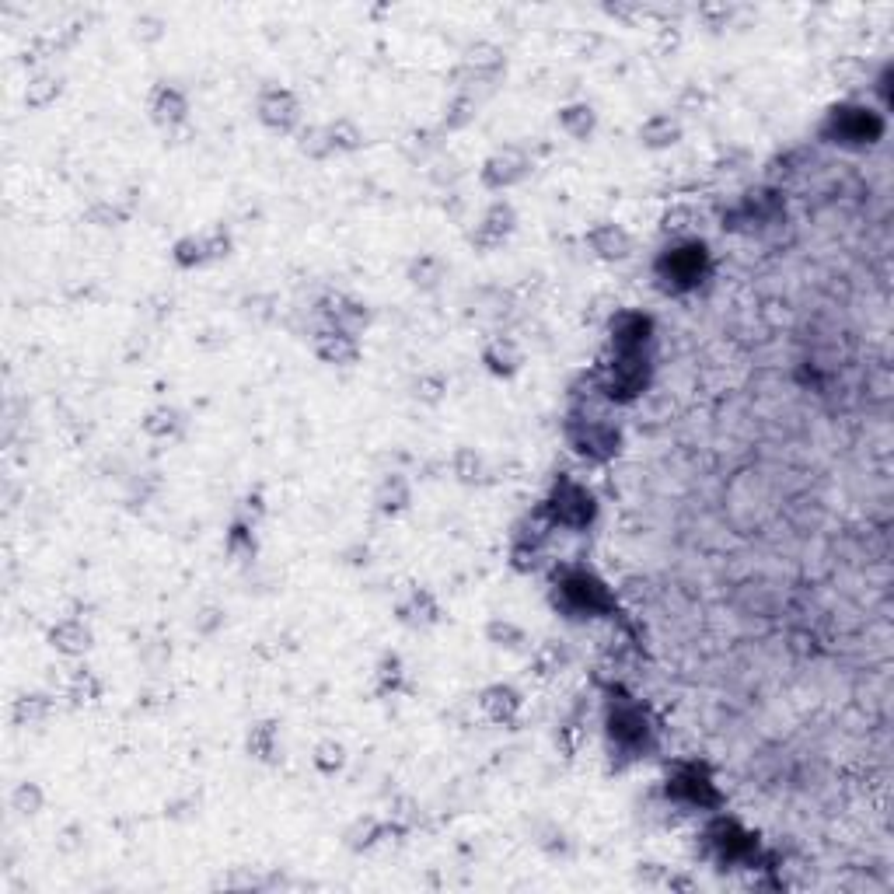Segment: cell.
Segmentation results:
<instances>
[{
  "instance_id": "1",
  "label": "cell",
  "mask_w": 894,
  "mask_h": 894,
  "mask_svg": "<svg viewBox=\"0 0 894 894\" xmlns=\"http://www.w3.org/2000/svg\"><path fill=\"white\" fill-rule=\"evenodd\" d=\"M605 737L612 758H619L622 765L640 762V758H647L657 748V730L650 723L647 709L626 692H608Z\"/></svg>"
},
{
  "instance_id": "2",
  "label": "cell",
  "mask_w": 894,
  "mask_h": 894,
  "mask_svg": "<svg viewBox=\"0 0 894 894\" xmlns=\"http://www.w3.org/2000/svg\"><path fill=\"white\" fill-rule=\"evenodd\" d=\"M552 605L566 619H601L615 612V594L587 566H563L552 580Z\"/></svg>"
},
{
  "instance_id": "3",
  "label": "cell",
  "mask_w": 894,
  "mask_h": 894,
  "mask_svg": "<svg viewBox=\"0 0 894 894\" xmlns=\"http://www.w3.org/2000/svg\"><path fill=\"white\" fill-rule=\"evenodd\" d=\"M818 133H821L825 144L860 151V147L881 144L884 133H888V119H884L881 109H867V105L842 102V105H832V109H828V116L821 119Z\"/></svg>"
},
{
  "instance_id": "4",
  "label": "cell",
  "mask_w": 894,
  "mask_h": 894,
  "mask_svg": "<svg viewBox=\"0 0 894 894\" xmlns=\"http://www.w3.org/2000/svg\"><path fill=\"white\" fill-rule=\"evenodd\" d=\"M563 434L566 444L573 447V454L594 461V465H605V461H612L622 451V430L598 409H570Z\"/></svg>"
},
{
  "instance_id": "5",
  "label": "cell",
  "mask_w": 894,
  "mask_h": 894,
  "mask_svg": "<svg viewBox=\"0 0 894 894\" xmlns=\"http://www.w3.org/2000/svg\"><path fill=\"white\" fill-rule=\"evenodd\" d=\"M598 378H601L605 402L629 406V402H636L650 388L654 357H650V350H612L605 364H601Z\"/></svg>"
},
{
  "instance_id": "6",
  "label": "cell",
  "mask_w": 894,
  "mask_h": 894,
  "mask_svg": "<svg viewBox=\"0 0 894 894\" xmlns=\"http://www.w3.org/2000/svg\"><path fill=\"white\" fill-rule=\"evenodd\" d=\"M713 269V259H709V248L702 245L699 238H681L674 245L664 248L654 262V276L661 280L664 290L671 294H688L695 290Z\"/></svg>"
},
{
  "instance_id": "7",
  "label": "cell",
  "mask_w": 894,
  "mask_h": 894,
  "mask_svg": "<svg viewBox=\"0 0 894 894\" xmlns=\"http://www.w3.org/2000/svg\"><path fill=\"white\" fill-rule=\"evenodd\" d=\"M538 510H542L552 528L587 531L594 524V517H598V500H594V493L584 482L570 479V475H559L552 493L545 496V503Z\"/></svg>"
},
{
  "instance_id": "8",
  "label": "cell",
  "mask_w": 894,
  "mask_h": 894,
  "mask_svg": "<svg viewBox=\"0 0 894 894\" xmlns=\"http://www.w3.org/2000/svg\"><path fill=\"white\" fill-rule=\"evenodd\" d=\"M664 797L685 811H716L723 804L713 776L702 762H674L664 779Z\"/></svg>"
},
{
  "instance_id": "9",
  "label": "cell",
  "mask_w": 894,
  "mask_h": 894,
  "mask_svg": "<svg viewBox=\"0 0 894 894\" xmlns=\"http://www.w3.org/2000/svg\"><path fill=\"white\" fill-rule=\"evenodd\" d=\"M706 856L720 867H755L758 863V839L737 818H713L702 832Z\"/></svg>"
},
{
  "instance_id": "10",
  "label": "cell",
  "mask_w": 894,
  "mask_h": 894,
  "mask_svg": "<svg viewBox=\"0 0 894 894\" xmlns=\"http://www.w3.org/2000/svg\"><path fill=\"white\" fill-rule=\"evenodd\" d=\"M531 175V158L524 147H503L493 158L482 165V186L493 189V193H503V189L517 186Z\"/></svg>"
},
{
  "instance_id": "11",
  "label": "cell",
  "mask_w": 894,
  "mask_h": 894,
  "mask_svg": "<svg viewBox=\"0 0 894 894\" xmlns=\"http://www.w3.org/2000/svg\"><path fill=\"white\" fill-rule=\"evenodd\" d=\"M227 248H231V238L217 227V231H203V234H189V238H182L179 245H175L172 259L179 262L182 269H200V266H210V262L224 259Z\"/></svg>"
},
{
  "instance_id": "12",
  "label": "cell",
  "mask_w": 894,
  "mask_h": 894,
  "mask_svg": "<svg viewBox=\"0 0 894 894\" xmlns=\"http://www.w3.org/2000/svg\"><path fill=\"white\" fill-rule=\"evenodd\" d=\"M255 112H259L262 126H269L273 133H290L297 123H301V102H297V95L287 88H266L259 95Z\"/></svg>"
},
{
  "instance_id": "13",
  "label": "cell",
  "mask_w": 894,
  "mask_h": 894,
  "mask_svg": "<svg viewBox=\"0 0 894 894\" xmlns=\"http://www.w3.org/2000/svg\"><path fill=\"white\" fill-rule=\"evenodd\" d=\"M608 332H612V350H650L654 343V318L643 315V311H615L612 322H608Z\"/></svg>"
},
{
  "instance_id": "14",
  "label": "cell",
  "mask_w": 894,
  "mask_h": 894,
  "mask_svg": "<svg viewBox=\"0 0 894 894\" xmlns=\"http://www.w3.org/2000/svg\"><path fill=\"white\" fill-rule=\"evenodd\" d=\"M779 214H783V200H779V193L762 189V193H748L730 214H723V224L727 227H744V224L765 227V224L779 221Z\"/></svg>"
},
{
  "instance_id": "15",
  "label": "cell",
  "mask_w": 894,
  "mask_h": 894,
  "mask_svg": "<svg viewBox=\"0 0 894 894\" xmlns=\"http://www.w3.org/2000/svg\"><path fill=\"white\" fill-rule=\"evenodd\" d=\"M514 227H517L514 207L500 200V203H493V207H489L486 214H482V221L475 224V231L468 234V241H472V245L479 248V252H493V248H500L503 241H507L510 234H514Z\"/></svg>"
},
{
  "instance_id": "16",
  "label": "cell",
  "mask_w": 894,
  "mask_h": 894,
  "mask_svg": "<svg viewBox=\"0 0 894 894\" xmlns=\"http://www.w3.org/2000/svg\"><path fill=\"white\" fill-rule=\"evenodd\" d=\"M507 60H503V49L489 46V42H479V46L468 49V56L461 60L458 77L465 84H493L496 77L503 74Z\"/></svg>"
},
{
  "instance_id": "17",
  "label": "cell",
  "mask_w": 894,
  "mask_h": 894,
  "mask_svg": "<svg viewBox=\"0 0 894 894\" xmlns=\"http://www.w3.org/2000/svg\"><path fill=\"white\" fill-rule=\"evenodd\" d=\"M587 248H591L598 259L605 262H622L633 255V238H629V231L622 224H612V221H601L594 224L591 231H587Z\"/></svg>"
},
{
  "instance_id": "18",
  "label": "cell",
  "mask_w": 894,
  "mask_h": 894,
  "mask_svg": "<svg viewBox=\"0 0 894 894\" xmlns=\"http://www.w3.org/2000/svg\"><path fill=\"white\" fill-rule=\"evenodd\" d=\"M315 353H318V360H322V364H332V367L357 364V357H360L357 332L332 329V325H325V329L315 336Z\"/></svg>"
},
{
  "instance_id": "19",
  "label": "cell",
  "mask_w": 894,
  "mask_h": 894,
  "mask_svg": "<svg viewBox=\"0 0 894 894\" xmlns=\"http://www.w3.org/2000/svg\"><path fill=\"white\" fill-rule=\"evenodd\" d=\"M189 116V98L186 91L179 88V84H158L151 95V119L158 126H165V130H172V126L186 123Z\"/></svg>"
},
{
  "instance_id": "20",
  "label": "cell",
  "mask_w": 894,
  "mask_h": 894,
  "mask_svg": "<svg viewBox=\"0 0 894 894\" xmlns=\"http://www.w3.org/2000/svg\"><path fill=\"white\" fill-rule=\"evenodd\" d=\"M479 702H482V713H486L493 723H500V727L517 723V716H521V709H524V699L514 685H489Z\"/></svg>"
},
{
  "instance_id": "21",
  "label": "cell",
  "mask_w": 894,
  "mask_h": 894,
  "mask_svg": "<svg viewBox=\"0 0 894 894\" xmlns=\"http://www.w3.org/2000/svg\"><path fill=\"white\" fill-rule=\"evenodd\" d=\"M322 318L325 325H332V329H346V332H360L367 325V308L360 301H353V297H343V294H332L322 301Z\"/></svg>"
},
{
  "instance_id": "22",
  "label": "cell",
  "mask_w": 894,
  "mask_h": 894,
  "mask_svg": "<svg viewBox=\"0 0 894 894\" xmlns=\"http://www.w3.org/2000/svg\"><path fill=\"white\" fill-rule=\"evenodd\" d=\"M49 647L63 657H81L91 650V629L81 619H63L49 629Z\"/></svg>"
},
{
  "instance_id": "23",
  "label": "cell",
  "mask_w": 894,
  "mask_h": 894,
  "mask_svg": "<svg viewBox=\"0 0 894 894\" xmlns=\"http://www.w3.org/2000/svg\"><path fill=\"white\" fill-rule=\"evenodd\" d=\"M640 140H643V147H650V151H668V147H674L681 140L678 116H671V112H657V116H650L647 123L640 126Z\"/></svg>"
},
{
  "instance_id": "24",
  "label": "cell",
  "mask_w": 894,
  "mask_h": 894,
  "mask_svg": "<svg viewBox=\"0 0 894 894\" xmlns=\"http://www.w3.org/2000/svg\"><path fill=\"white\" fill-rule=\"evenodd\" d=\"M144 434L158 444H175V441H182V434H186V416L172 406H161L144 420Z\"/></svg>"
},
{
  "instance_id": "25",
  "label": "cell",
  "mask_w": 894,
  "mask_h": 894,
  "mask_svg": "<svg viewBox=\"0 0 894 894\" xmlns=\"http://www.w3.org/2000/svg\"><path fill=\"white\" fill-rule=\"evenodd\" d=\"M409 500H413V489H409V479L402 472L385 475V479H381V486H378V493H374V503H378V510H381V514H388V517L402 514V510L409 507Z\"/></svg>"
},
{
  "instance_id": "26",
  "label": "cell",
  "mask_w": 894,
  "mask_h": 894,
  "mask_svg": "<svg viewBox=\"0 0 894 894\" xmlns=\"http://www.w3.org/2000/svg\"><path fill=\"white\" fill-rule=\"evenodd\" d=\"M482 364L489 367V374H496V378H510V374L521 371L524 357L521 350H517L514 339H493V343L486 346V353H482Z\"/></svg>"
},
{
  "instance_id": "27",
  "label": "cell",
  "mask_w": 894,
  "mask_h": 894,
  "mask_svg": "<svg viewBox=\"0 0 894 894\" xmlns=\"http://www.w3.org/2000/svg\"><path fill=\"white\" fill-rule=\"evenodd\" d=\"M399 619L406 622V626H413V629H427V626H434V622L441 619V605H437L430 591H413L406 605L399 608Z\"/></svg>"
},
{
  "instance_id": "28",
  "label": "cell",
  "mask_w": 894,
  "mask_h": 894,
  "mask_svg": "<svg viewBox=\"0 0 894 894\" xmlns=\"http://www.w3.org/2000/svg\"><path fill=\"white\" fill-rule=\"evenodd\" d=\"M559 126H563L566 137H573V140H591V137H594V130H598V112H594L587 102L566 105V109H559Z\"/></svg>"
},
{
  "instance_id": "29",
  "label": "cell",
  "mask_w": 894,
  "mask_h": 894,
  "mask_svg": "<svg viewBox=\"0 0 894 894\" xmlns=\"http://www.w3.org/2000/svg\"><path fill=\"white\" fill-rule=\"evenodd\" d=\"M276 748H280V741H276V723L252 727V734H248V755L259 758V762H276Z\"/></svg>"
},
{
  "instance_id": "30",
  "label": "cell",
  "mask_w": 894,
  "mask_h": 894,
  "mask_svg": "<svg viewBox=\"0 0 894 894\" xmlns=\"http://www.w3.org/2000/svg\"><path fill=\"white\" fill-rule=\"evenodd\" d=\"M409 280H413V287H420V290H434L437 283L444 280V259H437V255H420V259L409 266Z\"/></svg>"
},
{
  "instance_id": "31",
  "label": "cell",
  "mask_w": 894,
  "mask_h": 894,
  "mask_svg": "<svg viewBox=\"0 0 894 894\" xmlns=\"http://www.w3.org/2000/svg\"><path fill=\"white\" fill-rule=\"evenodd\" d=\"M49 699L46 695H25V699L14 702V723L18 727H39L42 720L49 716Z\"/></svg>"
},
{
  "instance_id": "32",
  "label": "cell",
  "mask_w": 894,
  "mask_h": 894,
  "mask_svg": "<svg viewBox=\"0 0 894 894\" xmlns=\"http://www.w3.org/2000/svg\"><path fill=\"white\" fill-rule=\"evenodd\" d=\"M486 640L493 643V647H503V650H521L524 647V629L517 626V622H510V619H493L486 626Z\"/></svg>"
},
{
  "instance_id": "33",
  "label": "cell",
  "mask_w": 894,
  "mask_h": 894,
  "mask_svg": "<svg viewBox=\"0 0 894 894\" xmlns=\"http://www.w3.org/2000/svg\"><path fill=\"white\" fill-rule=\"evenodd\" d=\"M67 695L77 702V706H81V702H95L98 695H102V681L95 678V671L81 668V671L70 674V681H67Z\"/></svg>"
},
{
  "instance_id": "34",
  "label": "cell",
  "mask_w": 894,
  "mask_h": 894,
  "mask_svg": "<svg viewBox=\"0 0 894 894\" xmlns=\"http://www.w3.org/2000/svg\"><path fill=\"white\" fill-rule=\"evenodd\" d=\"M60 88H63V81L56 74H42V77H35L32 84H28V91H25V102L32 105V109H46L49 102H56V95H60Z\"/></svg>"
},
{
  "instance_id": "35",
  "label": "cell",
  "mask_w": 894,
  "mask_h": 894,
  "mask_svg": "<svg viewBox=\"0 0 894 894\" xmlns=\"http://www.w3.org/2000/svg\"><path fill=\"white\" fill-rule=\"evenodd\" d=\"M329 130V144H332V154H346V151H357L360 144H364V137H360V130L350 123V119H336V123L325 126Z\"/></svg>"
},
{
  "instance_id": "36",
  "label": "cell",
  "mask_w": 894,
  "mask_h": 894,
  "mask_svg": "<svg viewBox=\"0 0 894 894\" xmlns=\"http://www.w3.org/2000/svg\"><path fill=\"white\" fill-rule=\"evenodd\" d=\"M46 804V793H42L39 783H21L18 790L11 793V807L21 814V818H35Z\"/></svg>"
},
{
  "instance_id": "37",
  "label": "cell",
  "mask_w": 894,
  "mask_h": 894,
  "mask_svg": "<svg viewBox=\"0 0 894 894\" xmlns=\"http://www.w3.org/2000/svg\"><path fill=\"white\" fill-rule=\"evenodd\" d=\"M451 468L461 482H482V472H486V465H482V458L472 451V447H461V451L454 454Z\"/></svg>"
},
{
  "instance_id": "38",
  "label": "cell",
  "mask_w": 894,
  "mask_h": 894,
  "mask_svg": "<svg viewBox=\"0 0 894 894\" xmlns=\"http://www.w3.org/2000/svg\"><path fill=\"white\" fill-rule=\"evenodd\" d=\"M399 688H402V661L399 657H385V661L378 664V685H374V692L395 695Z\"/></svg>"
},
{
  "instance_id": "39",
  "label": "cell",
  "mask_w": 894,
  "mask_h": 894,
  "mask_svg": "<svg viewBox=\"0 0 894 894\" xmlns=\"http://www.w3.org/2000/svg\"><path fill=\"white\" fill-rule=\"evenodd\" d=\"M475 119V102L468 95H458L444 112V130H465Z\"/></svg>"
},
{
  "instance_id": "40",
  "label": "cell",
  "mask_w": 894,
  "mask_h": 894,
  "mask_svg": "<svg viewBox=\"0 0 894 894\" xmlns=\"http://www.w3.org/2000/svg\"><path fill=\"white\" fill-rule=\"evenodd\" d=\"M301 151L308 154V158H332V144H329V130L325 126H311V130H304L301 137Z\"/></svg>"
},
{
  "instance_id": "41",
  "label": "cell",
  "mask_w": 894,
  "mask_h": 894,
  "mask_svg": "<svg viewBox=\"0 0 894 894\" xmlns=\"http://www.w3.org/2000/svg\"><path fill=\"white\" fill-rule=\"evenodd\" d=\"M343 762H346L343 744H332V741H329V744H322V748H318V755H315V765L325 772V776H332V772L343 769Z\"/></svg>"
},
{
  "instance_id": "42",
  "label": "cell",
  "mask_w": 894,
  "mask_h": 894,
  "mask_svg": "<svg viewBox=\"0 0 894 894\" xmlns=\"http://www.w3.org/2000/svg\"><path fill=\"white\" fill-rule=\"evenodd\" d=\"M692 221H695L692 210H688V207H678V210H671V214L664 217V231L674 234V241L692 238V234H688V227H692Z\"/></svg>"
},
{
  "instance_id": "43",
  "label": "cell",
  "mask_w": 894,
  "mask_h": 894,
  "mask_svg": "<svg viewBox=\"0 0 894 894\" xmlns=\"http://www.w3.org/2000/svg\"><path fill=\"white\" fill-rule=\"evenodd\" d=\"M444 392H447V381L441 378V374H430V378L416 381V399L430 402V406H434V402H441Z\"/></svg>"
},
{
  "instance_id": "44",
  "label": "cell",
  "mask_w": 894,
  "mask_h": 894,
  "mask_svg": "<svg viewBox=\"0 0 894 894\" xmlns=\"http://www.w3.org/2000/svg\"><path fill=\"white\" fill-rule=\"evenodd\" d=\"M126 217H130V207H119V203H98V207L91 210V221L102 224V227L123 224Z\"/></svg>"
},
{
  "instance_id": "45",
  "label": "cell",
  "mask_w": 894,
  "mask_h": 894,
  "mask_svg": "<svg viewBox=\"0 0 894 894\" xmlns=\"http://www.w3.org/2000/svg\"><path fill=\"white\" fill-rule=\"evenodd\" d=\"M538 664H542V671H559L566 664V650L556 647V643H549V647H542V654H538Z\"/></svg>"
},
{
  "instance_id": "46",
  "label": "cell",
  "mask_w": 894,
  "mask_h": 894,
  "mask_svg": "<svg viewBox=\"0 0 894 894\" xmlns=\"http://www.w3.org/2000/svg\"><path fill=\"white\" fill-rule=\"evenodd\" d=\"M888 84H891V67H884V70H881V77H877V98H881V112H888V109H891V91H888Z\"/></svg>"
}]
</instances>
